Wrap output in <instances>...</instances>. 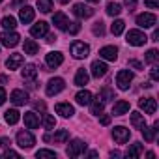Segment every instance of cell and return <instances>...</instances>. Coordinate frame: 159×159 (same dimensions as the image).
<instances>
[{
	"instance_id": "cell-21",
	"label": "cell",
	"mask_w": 159,
	"mask_h": 159,
	"mask_svg": "<svg viewBox=\"0 0 159 159\" xmlns=\"http://www.w3.org/2000/svg\"><path fill=\"white\" fill-rule=\"evenodd\" d=\"M127 111H129V101H124V99L116 101L114 107H112V114H114V116H122V114H125Z\"/></svg>"
},
{
	"instance_id": "cell-12",
	"label": "cell",
	"mask_w": 159,
	"mask_h": 159,
	"mask_svg": "<svg viewBox=\"0 0 159 159\" xmlns=\"http://www.w3.org/2000/svg\"><path fill=\"white\" fill-rule=\"evenodd\" d=\"M107 64L105 62H101V60H96V62H92V75L96 77V79H101V77H105L107 75Z\"/></svg>"
},
{
	"instance_id": "cell-7",
	"label": "cell",
	"mask_w": 159,
	"mask_h": 159,
	"mask_svg": "<svg viewBox=\"0 0 159 159\" xmlns=\"http://www.w3.org/2000/svg\"><path fill=\"white\" fill-rule=\"evenodd\" d=\"M129 137H131V131L125 129V127H122V125H118V127L112 129V139H114V142H118V144H125V142L129 140Z\"/></svg>"
},
{
	"instance_id": "cell-9",
	"label": "cell",
	"mask_w": 159,
	"mask_h": 159,
	"mask_svg": "<svg viewBox=\"0 0 159 159\" xmlns=\"http://www.w3.org/2000/svg\"><path fill=\"white\" fill-rule=\"evenodd\" d=\"M19 34L17 32H2L0 34V43H2L4 47H15L19 43Z\"/></svg>"
},
{
	"instance_id": "cell-37",
	"label": "cell",
	"mask_w": 159,
	"mask_h": 159,
	"mask_svg": "<svg viewBox=\"0 0 159 159\" xmlns=\"http://www.w3.org/2000/svg\"><path fill=\"white\" fill-rule=\"evenodd\" d=\"M90 103H92V114L99 116L103 112V101H99V98H98L96 101H90Z\"/></svg>"
},
{
	"instance_id": "cell-53",
	"label": "cell",
	"mask_w": 159,
	"mask_h": 159,
	"mask_svg": "<svg viewBox=\"0 0 159 159\" xmlns=\"http://www.w3.org/2000/svg\"><path fill=\"white\" fill-rule=\"evenodd\" d=\"M54 39H56V36H52V34H49V36H47V41H49V43H52Z\"/></svg>"
},
{
	"instance_id": "cell-6",
	"label": "cell",
	"mask_w": 159,
	"mask_h": 159,
	"mask_svg": "<svg viewBox=\"0 0 159 159\" xmlns=\"http://www.w3.org/2000/svg\"><path fill=\"white\" fill-rule=\"evenodd\" d=\"M84 150H86V142H83L81 139H75L67 146V155L69 157H79L81 153H84Z\"/></svg>"
},
{
	"instance_id": "cell-40",
	"label": "cell",
	"mask_w": 159,
	"mask_h": 159,
	"mask_svg": "<svg viewBox=\"0 0 159 159\" xmlns=\"http://www.w3.org/2000/svg\"><path fill=\"white\" fill-rule=\"evenodd\" d=\"M43 125H45L47 129H52V127L56 125V120H54L51 114H43Z\"/></svg>"
},
{
	"instance_id": "cell-33",
	"label": "cell",
	"mask_w": 159,
	"mask_h": 159,
	"mask_svg": "<svg viewBox=\"0 0 159 159\" xmlns=\"http://www.w3.org/2000/svg\"><path fill=\"white\" fill-rule=\"evenodd\" d=\"M2 26H4L6 30H13V28L17 26V21H15V17H11V15H6V17L2 19Z\"/></svg>"
},
{
	"instance_id": "cell-19",
	"label": "cell",
	"mask_w": 159,
	"mask_h": 159,
	"mask_svg": "<svg viewBox=\"0 0 159 159\" xmlns=\"http://www.w3.org/2000/svg\"><path fill=\"white\" fill-rule=\"evenodd\" d=\"M54 111H56L60 116H64V118H69V116L75 114V109H73L69 103H58V105L54 107Z\"/></svg>"
},
{
	"instance_id": "cell-4",
	"label": "cell",
	"mask_w": 159,
	"mask_h": 159,
	"mask_svg": "<svg viewBox=\"0 0 159 159\" xmlns=\"http://www.w3.org/2000/svg\"><path fill=\"white\" fill-rule=\"evenodd\" d=\"M88 52H90V47L84 41H73L71 43V54L75 58H86Z\"/></svg>"
},
{
	"instance_id": "cell-57",
	"label": "cell",
	"mask_w": 159,
	"mask_h": 159,
	"mask_svg": "<svg viewBox=\"0 0 159 159\" xmlns=\"http://www.w3.org/2000/svg\"><path fill=\"white\" fill-rule=\"evenodd\" d=\"M58 2H60V4H67V2H69V0H58Z\"/></svg>"
},
{
	"instance_id": "cell-23",
	"label": "cell",
	"mask_w": 159,
	"mask_h": 159,
	"mask_svg": "<svg viewBox=\"0 0 159 159\" xmlns=\"http://www.w3.org/2000/svg\"><path fill=\"white\" fill-rule=\"evenodd\" d=\"M4 120H6V124L13 125V124H17V122L21 120V114H19V111L10 109V111H6V112H4Z\"/></svg>"
},
{
	"instance_id": "cell-50",
	"label": "cell",
	"mask_w": 159,
	"mask_h": 159,
	"mask_svg": "<svg viewBox=\"0 0 159 159\" xmlns=\"http://www.w3.org/2000/svg\"><path fill=\"white\" fill-rule=\"evenodd\" d=\"M34 109H38V111H45V103H43V101H36V103H34Z\"/></svg>"
},
{
	"instance_id": "cell-48",
	"label": "cell",
	"mask_w": 159,
	"mask_h": 159,
	"mask_svg": "<svg viewBox=\"0 0 159 159\" xmlns=\"http://www.w3.org/2000/svg\"><path fill=\"white\" fill-rule=\"evenodd\" d=\"M4 101H6V90L0 86V105H4Z\"/></svg>"
},
{
	"instance_id": "cell-8",
	"label": "cell",
	"mask_w": 159,
	"mask_h": 159,
	"mask_svg": "<svg viewBox=\"0 0 159 159\" xmlns=\"http://www.w3.org/2000/svg\"><path fill=\"white\" fill-rule=\"evenodd\" d=\"M155 23H157V17L153 13H140L137 17V25L140 28H152V26H155Z\"/></svg>"
},
{
	"instance_id": "cell-22",
	"label": "cell",
	"mask_w": 159,
	"mask_h": 159,
	"mask_svg": "<svg viewBox=\"0 0 159 159\" xmlns=\"http://www.w3.org/2000/svg\"><path fill=\"white\" fill-rule=\"evenodd\" d=\"M157 127H159V124L155 122L152 127H142L140 131H142V135H144V140H148V142H152V140H155V135H157Z\"/></svg>"
},
{
	"instance_id": "cell-29",
	"label": "cell",
	"mask_w": 159,
	"mask_h": 159,
	"mask_svg": "<svg viewBox=\"0 0 159 159\" xmlns=\"http://www.w3.org/2000/svg\"><path fill=\"white\" fill-rule=\"evenodd\" d=\"M131 124H133L135 129H142V127L146 125L144 114H140V112H133V114H131Z\"/></svg>"
},
{
	"instance_id": "cell-5",
	"label": "cell",
	"mask_w": 159,
	"mask_h": 159,
	"mask_svg": "<svg viewBox=\"0 0 159 159\" xmlns=\"http://www.w3.org/2000/svg\"><path fill=\"white\" fill-rule=\"evenodd\" d=\"M17 144H19L21 148L28 150V148H32V146L36 144V139H34V135L28 133V131H19V133H17Z\"/></svg>"
},
{
	"instance_id": "cell-28",
	"label": "cell",
	"mask_w": 159,
	"mask_h": 159,
	"mask_svg": "<svg viewBox=\"0 0 159 159\" xmlns=\"http://www.w3.org/2000/svg\"><path fill=\"white\" fill-rule=\"evenodd\" d=\"M25 124H26L28 129H36V127L39 125V118H38L34 112H26V114H25Z\"/></svg>"
},
{
	"instance_id": "cell-2",
	"label": "cell",
	"mask_w": 159,
	"mask_h": 159,
	"mask_svg": "<svg viewBox=\"0 0 159 159\" xmlns=\"http://www.w3.org/2000/svg\"><path fill=\"white\" fill-rule=\"evenodd\" d=\"M131 81H133V73H131L129 69L118 71V75H116V84H118L120 90H127L129 84H131Z\"/></svg>"
},
{
	"instance_id": "cell-42",
	"label": "cell",
	"mask_w": 159,
	"mask_h": 159,
	"mask_svg": "<svg viewBox=\"0 0 159 159\" xmlns=\"http://www.w3.org/2000/svg\"><path fill=\"white\" fill-rule=\"evenodd\" d=\"M94 34H96V36H103V34H105V26H103L101 21H98V23L94 25Z\"/></svg>"
},
{
	"instance_id": "cell-30",
	"label": "cell",
	"mask_w": 159,
	"mask_h": 159,
	"mask_svg": "<svg viewBox=\"0 0 159 159\" xmlns=\"http://www.w3.org/2000/svg\"><path fill=\"white\" fill-rule=\"evenodd\" d=\"M38 43L34 39H25V54H36L38 52Z\"/></svg>"
},
{
	"instance_id": "cell-31",
	"label": "cell",
	"mask_w": 159,
	"mask_h": 159,
	"mask_svg": "<svg viewBox=\"0 0 159 159\" xmlns=\"http://www.w3.org/2000/svg\"><path fill=\"white\" fill-rule=\"evenodd\" d=\"M107 13H109L111 17H116V15L122 13V6L116 4V2H109V4H107Z\"/></svg>"
},
{
	"instance_id": "cell-32",
	"label": "cell",
	"mask_w": 159,
	"mask_h": 159,
	"mask_svg": "<svg viewBox=\"0 0 159 159\" xmlns=\"http://www.w3.org/2000/svg\"><path fill=\"white\" fill-rule=\"evenodd\" d=\"M124 28H125V23H124L122 19H116V21L112 23V26H111V32H112L114 36H120V34L124 32Z\"/></svg>"
},
{
	"instance_id": "cell-10",
	"label": "cell",
	"mask_w": 159,
	"mask_h": 159,
	"mask_svg": "<svg viewBox=\"0 0 159 159\" xmlns=\"http://www.w3.org/2000/svg\"><path fill=\"white\" fill-rule=\"evenodd\" d=\"M139 107L144 111V114H153V112L157 111V103H155L153 98H142V99L139 101Z\"/></svg>"
},
{
	"instance_id": "cell-26",
	"label": "cell",
	"mask_w": 159,
	"mask_h": 159,
	"mask_svg": "<svg viewBox=\"0 0 159 159\" xmlns=\"http://www.w3.org/2000/svg\"><path fill=\"white\" fill-rule=\"evenodd\" d=\"M36 77H38V69H36V66H34V64H28V66L23 69V79H25V81H34Z\"/></svg>"
},
{
	"instance_id": "cell-36",
	"label": "cell",
	"mask_w": 159,
	"mask_h": 159,
	"mask_svg": "<svg viewBox=\"0 0 159 159\" xmlns=\"http://www.w3.org/2000/svg\"><path fill=\"white\" fill-rule=\"evenodd\" d=\"M103 103H107V101H111V99H114V94H112V90L111 88H103L101 92H99V96H98Z\"/></svg>"
},
{
	"instance_id": "cell-25",
	"label": "cell",
	"mask_w": 159,
	"mask_h": 159,
	"mask_svg": "<svg viewBox=\"0 0 159 159\" xmlns=\"http://www.w3.org/2000/svg\"><path fill=\"white\" fill-rule=\"evenodd\" d=\"M75 99H77L79 105H90V101H92V94H90L88 90H81V92H77Z\"/></svg>"
},
{
	"instance_id": "cell-13",
	"label": "cell",
	"mask_w": 159,
	"mask_h": 159,
	"mask_svg": "<svg viewBox=\"0 0 159 159\" xmlns=\"http://www.w3.org/2000/svg\"><path fill=\"white\" fill-rule=\"evenodd\" d=\"M10 99H11L13 105H26V103H28V96H26V92H23V90H13L11 96H10Z\"/></svg>"
},
{
	"instance_id": "cell-39",
	"label": "cell",
	"mask_w": 159,
	"mask_h": 159,
	"mask_svg": "<svg viewBox=\"0 0 159 159\" xmlns=\"http://www.w3.org/2000/svg\"><path fill=\"white\" fill-rule=\"evenodd\" d=\"M36 157H38V159H43V157H51V159H54L56 153H54L52 150H38V152H36Z\"/></svg>"
},
{
	"instance_id": "cell-41",
	"label": "cell",
	"mask_w": 159,
	"mask_h": 159,
	"mask_svg": "<svg viewBox=\"0 0 159 159\" xmlns=\"http://www.w3.org/2000/svg\"><path fill=\"white\" fill-rule=\"evenodd\" d=\"M66 30H67L69 34H73V36H75V34H79V30H81V25H79V23H69Z\"/></svg>"
},
{
	"instance_id": "cell-46",
	"label": "cell",
	"mask_w": 159,
	"mask_h": 159,
	"mask_svg": "<svg viewBox=\"0 0 159 159\" xmlns=\"http://www.w3.org/2000/svg\"><path fill=\"white\" fill-rule=\"evenodd\" d=\"M10 144H11V140H10L8 137H2V139H0V146H2V148H10Z\"/></svg>"
},
{
	"instance_id": "cell-49",
	"label": "cell",
	"mask_w": 159,
	"mask_h": 159,
	"mask_svg": "<svg viewBox=\"0 0 159 159\" xmlns=\"http://www.w3.org/2000/svg\"><path fill=\"white\" fill-rule=\"evenodd\" d=\"M150 75H152L153 81H157V79H159V71H157V67H155V66L152 67V73H150Z\"/></svg>"
},
{
	"instance_id": "cell-58",
	"label": "cell",
	"mask_w": 159,
	"mask_h": 159,
	"mask_svg": "<svg viewBox=\"0 0 159 159\" xmlns=\"http://www.w3.org/2000/svg\"><path fill=\"white\" fill-rule=\"evenodd\" d=\"M88 2H92V4H98V2H99V0H88Z\"/></svg>"
},
{
	"instance_id": "cell-54",
	"label": "cell",
	"mask_w": 159,
	"mask_h": 159,
	"mask_svg": "<svg viewBox=\"0 0 159 159\" xmlns=\"http://www.w3.org/2000/svg\"><path fill=\"white\" fill-rule=\"evenodd\" d=\"M146 157H148V159H153V157H155V153H153V152H148V153H146Z\"/></svg>"
},
{
	"instance_id": "cell-52",
	"label": "cell",
	"mask_w": 159,
	"mask_h": 159,
	"mask_svg": "<svg viewBox=\"0 0 159 159\" xmlns=\"http://www.w3.org/2000/svg\"><path fill=\"white\" fill-rule=\"evenodd\" d=\"M159 39V30H153V34H152V41H157Z\"/></svg>"
},
{
	"instance_id": "cell-35",
	"label": "cell",
	"mask_w": 159,
	"mask_h": 159,
	"mask_svg": "<svg viewBox=\"0 0 159 159\" xmlns=\"http://www.w3.org/2000/svg\"><path fill=\"white\" fill-rule=\"evenodd\" d=\"M38 8L43 13H49L52 10V0H38Z\"/></svg>"
},
{
	"instance_id": "cell-27",
	"label": "cell",
	"mask_w": 159,
	"mask_h": 159,
	"mask_svg": "<svg viewBox=\"0 0 159 159\" xmlns=\"http://www.w3.org/2000/svg\"><path fill=\"white\" fill-rule=\"evenodd\" d=\"M75 84H77V86H84V84H88V73H86L84 67H81V69L77 71V75H75Z\"/></svg>"
},
{
	"instance_id": "cell-14",
	"label": "cell",
	"mask_w": 159,
	"mask_h": 159,
	"mask_svg": "<svg viewBox=\"0 0 159 159\" xmlns=\"http://www.w3.org/2000/svg\"><path fill=\"white\" fill-rule=\"evenodd\" d=\"M19 19H21V23H25V25L32 23V21H34V10H32L30 6H23V8L19 10Z\"/></svg>"
},
{
	"instance_id": "cell-56",
	"label": "cell",
	"mask_w": 159,
	"mask_h": 159,
	"mask_svg": "<svg viewBox=\"0 0 159 159\" xmlns=\"http://www.w3.org/2000/svg\"><path fill=\"white\" fill-rule=\"evenodd\" d=\"M21 2H25V0H13V6H19Z\"/></svg>"
},
{
	"instance_id": "cell-3",
	"label": "cell",
	"mask_w": 159,
	"mask_h": 159,
	"mask_svg": "<svg viewBox=\"0 0 159 159\" xmlns=\"http://www.w3.org/2000/svg\"><path fill=\"white\" fill-rule=\"evenodd\" d=\"M64 79H60V77H54V79H51V81L47 83V88H45V92H47V96H56V94H60L62 90H64Z\"/></svg>"
},
{
	"instance_id": "cell-20",
	"label": "cell",
	"mask_w": 159,
	"mask_h": 159,
	"mask_svg": "<svg viewBox=\"0 0 159 159\" xmlns=\"http://www.w3.org/2000/svg\"><path fill=\"white\" fill-rule=\"evenodd\" d=\"M52 23L56 25V28L66 30V28H67V25H69V19H67L62 11H58V13H54V15H52Z\"/></svg>"
},
{
	"instance_id": "cell-55",
	"label": "cell",
	"mask_w": 159,
	"mask_h": 159,
	"mask_svg": "<svg viewBox=\"0 0 159 159\" xmlns=\"http://www.w3.org/2000/svg\"><path fill=\"white\" fill-rule=\"evenodd\" d=\"M111 157H120V152H111Z\"/></svg>"
},
{
	"instance_id": "cell-18",
	"label": "cell",
	"mask_w": 159,
	"mask_h": 159,
	"mask_svg": "<svg viewBox=\"0 0 159 159\" xmlns=\"http://www.w3.org/2000/svg\"><path fill=\"white\" fill-rule=\"evenodd\" d=\"M23 66V54H10V58L6 60V67L8 69H19Z\"/></svg>"
},
{
	"instance_id": "cell-45",
	"label": "cell",
	"mask_w": 159,
	"mask_h": 159,
	"mask_svg": "<svg viewBox=\"0 0 159 159\" xmlns=\"http://www.w3.org/2000/svg\"><path fill=\"white\" fill-rule=\"evenodd\" d=\"M99 124H101V125H109V124H111V116H109V114H103V116L99 118Z\"/></svg>"
},
{
	"instance_id": "cell-24",
	"label": "cell",
	"mask_w": 159,
	"mask_h": 159,
	"mask_svg": "<svg viewBox=\"0 0 159 159\" xmlns=\"http://www.w3.org/2000/svg\"><path fill=\"white\" fill-rule=\"evenodd\" d=\"M140 155H142V144H140V142L131 144V146L127 148V152H125V157H129V159H133V157H140Z\"/></svg>"
},
{
	"instance_id": "cell-15",
	"label": "cell",
	"mask_w": 159,
	"mask_h": 159,
	"mask_svg": "<svg viewBox=\"0 0 159 159\" xmlns=\"http://www.w3.org/2000/svg\"><path fill=\"white\" fill-rule=\"evenodd\" d=\"M99 56H101V58H105V60H111V62H114V60L118 58V49H116V47H112V45H109V47H103V49L99 51Z\"/></svg>"
},
{
	"instance_id": "cell-47",
	"label": "cell",
	"mask_w": 159,
	"mask_h": 159,
	"mask_svg": "<svg viewBox=\"0 0 159 159\" xmlns=\"http://www.w3.org/2000/svg\"><path fill=\"white\" fill-rule=\"evenodd\" d=\"M4 157H19V153H17V152H13V150H10V148H6Z\"/></svg>"
},
{
	"instance_id": "cell-38",
	"label": "cell",
	"mask_w": 159,
	"mask_h": 159,
	"mask_svg": "<svg viewBox=\"0 0 159 159\" xmlns=\"http://www.w3.org/2000/svg\"><path fill=\"white\" fill-rule=\"evenodd\" d=\"M157 58H159L157 49H150V51L146 52V62H148V64H155V62H157Z\"/></svg>"
},
{
	"instance_id": "cell-1",
	"label": "cell",
	"mask_w": 159,
	"mask_h": 159,
	"mask_svg": "<svg viewBox=\"0 0 159 159\" xmlns=\"http://www.w3.org/2000/svg\"><path fill=\"white\" fill-rule=\"evenodd\" d=\"M125 41H127L129 45H133V47H140V45H144V43L148 41V38H146V34H142L140 30H129L127 36H125Z\"/></svg>"
},
{
	"instance_id": "cell-44",
	"label": "cell",
	"mask_w": 159,
	"mask_h": 159,
	"mask_svg": "<svg viewBox=\"0 0 159 159\" xmlns=\"http://www.w3.org/2000/svg\"><path fill=\"white\" fill-rule=\"evenodd\" d=\"M129 66H131V67H135L137 71H140V69H142V64H140L139 60H129Z\"/></svg>"
},
{
	"instance_id": "cell-34",
	"label": "cell",
	"mask_w": 159,
	"mask_h": 159,
	"mask_svg": "<svg viewBox=\"0 0 159 159\" xmlns=\"http://www.w3.org/2000/svg\"><path fill=\"white\" fill-rule=\"evenodd\" d=\"M67 139H69V131H67V129H58V131L54 133V142H60V144H62V142H66Z\"/></svg>"
},
{
	"instance_id": "cell-11",
	"label": "cell",
	"mask_w": 159,
	"mask_h": 159,
	"mask_svg": "<svg viewBox=\"0 0 159 159\" xmlns=\"http://www.w3.org/2000/svg\"><path fill=\"white\" fill-rule=\"evenodd\" d=\"M73 13H75L77 17H81V19H88V17L94 15V8L84 6V4H75V6H73Z\"/></svg>"
},
{
	"instance_id": "cell-43",
	"label": "cell",
	"mask_w": 159,
	"mask_h": 159,
	"mask_svg": "<svg viewBox=\"0 0 159 159\" xmlns=\"http://www.w3.org/2000/svg\"><path fill=\"white\" fill-rule=\"evenodd\" d=\"M144 6L152 8V10H157L159 8V0H144Z\"/></svg>"
},
{
	"instance_id": "cell-59",
	"label": "cell",
	"mask_w": 159,
	"mask_h": 159,
	"mask_svg": "<svg viewBox=\"0 0 159 159\" xmlns=\"http://www.w3.org/2000/svg\"><path fill=\"white\" fill-rule=\"evenodd\" d=\"M0 2H2V0H0Z\"/></svg>"
},
{
	"instance_id": "cell-51",
	"label": "cell",
	"mask_w": 159,
	"mask_h": 159,
	"mask_svg": "<svg viewBox=\"0 0 159 159\" xmlns=\"http://www.w3.org/2000/svg\"><path fill=\"white\" fill-rule=\"evenodd\" d=\"M135 4H137V0H125V6L129 8V11H133V8H135Z\"/></svg>"
},
{
	"instance_id": "cell-17",
	"label": "cell",
	"mask_w": 159,
	"mask_h": 159,
	"mask_svg": "<svg viewBox=\"0 0 159 159\" xmlns=\"http://www.w3.org/2000/svg\"><path fill=\"white\" fill-rule=\"evenodd\" d=\"M47 30H49V25L43 23V21H39V23H36V25L30 28V34H32L34 38H41V36L47 34Z\"/></svg>"
},
{
	"instance_id": "cell-16",
	"label": "cell",
	"mask_w": 159,
	"mask_h": 159,
	"mask_svg": "<svg viewBox=\"0 0 159 159\" xmlns=\"http://www.w3.org/2000/svg\"><path fill=\"white\" fill-rule=\"evenodd\" d=\"M45 60H47V66H49V67H58V66L64 62V56H62V52L54 51V52H49Z\"/></svg>"
}]
</instances>
